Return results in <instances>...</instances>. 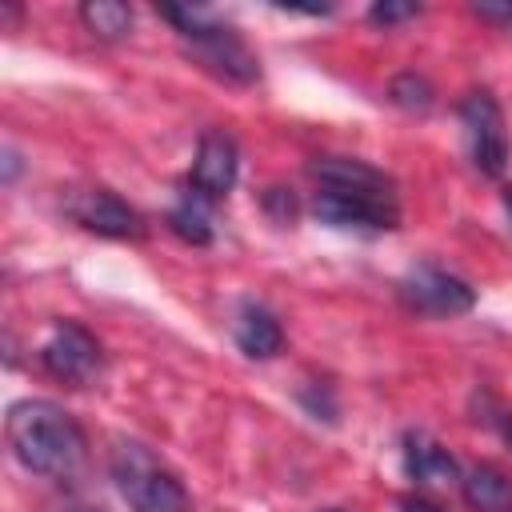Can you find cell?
<instances>
[{
    "mask_svg": "<svg viewBox=\"0 0 512 512\" xmlns=\"http://www.w3.org/2000/svg\"><path fill=\"white\" fill-rule=\"evenodd\" d=\"M320 184L312 196V216L340 232H392L400 224L396 184L380 168L352 156H320L308 164Z\"/></svg>",
    "mask_w": 512,
    "mask_h": 512,
    "instance_id": "6da1fadb",
    "label": "cell"
},
{
    "mask_svg": "<svg viewBox=\"0 0 512 512\" xmlns=\"http://www.w3.org/2000/svg\"><path fill=\"white\" fill-rule=\"evenodd\" d=\"M4 436H8L12 456L28 472L52 476V480L72 476L84 464V452H88L84 428L52 400H20V404H12L8 420H4Z\"/></svg>",
    "mask_w": 512,
    "mask_h": 512,
    "instance_id": "7a4b0ae2",
    "label": "cell"
},
{
    "mask_svg": "<svg viewBox=\"0 0 512 512\" xmlns=\"http://www.w3.org/2000/svg\"><path fill=\"white\" fill-rule=\"evenodd\" d=\"M160 16L180 32V40L188 44L192 60L200 68H208L212 76L228 80V84H252L260 76V60L256 52L244 44V36L228 24L216 20L212 8H196V4H164Z\"/></svg>",
    "mask_w": 512,
    "mask_h": 512,
    "instance_id": "3957f363",
    "label": "cell"
},
{
    "mask_svg": "<svg viewBox=\"0 0 512 512\" xmlns=\"http://www.w3.org/2000/svg\"><path fill=\"white\" fill-rule=\"evenodd\" d=\"M108 472L132 512H192L184 480L160 456H152V448L136 440H120L112 448Z\"/></svg>",
    "mask_w": 512,
    "mask_h": 512,
    "instance_id": "277c9868",
    "label": "cell"
},
{
    "mask_svg": "<svg viewBox=\"0 0 512 512\" xmlns=\"http://www.w3.org/2000/svg\"><path fill=\"white\" fill-rule=\"evenodd\" d=\"M36 356H40L44 372L52 380L68 384V388H92L100 380V372H104L100 340L84 324H76V320H56Z\"/></svg>",
    "mask_w": 512,
    "mask_h": 512,
    "instance_id": "5b68a950",
    "label": "cell"
},
{
    "mask_svg": "<svg viewBox=\"0 0 512 512\" xmlns=\"http://www.w3.org/2000/svg\"><path fill=\"white\" fill-rule=\"evenodd\" d=\"M396 296H400V304L408 312H416V316H440V320L464 316L476 304V292H472L468 280H460V276H452V272H444L440 264H428V260L424 264H412L400 276Z\"/></svg>",
    "mask_w": 512,
    "mask_h": 512,
    "instance_id": "8992f818",
    "label": "cell"
},
{
    "mask_svg": "<svg viewBox=\"0 0 512 512\" xmlns=\"http://www.w3.org/2000/svg\"><path fill=\"white\" fill-rule=\"evenodd\" d=\"M460 124H464V144H468V160L480 176H504L508 168V128H504V112L488 92H468L460 100Z\"/></svg>",
    "mask_w": 512,
    "mask_h": 512,
    "instance_id": "52a82bcc",
    "label": "cell"
},
{
    "mask_svg": "<svg viewBox=\"0 0 512 512\" xmlns=\"http://www.w3.org/2000/svg\"><path fill=\"white\" fill-rule=\"evenodd\" d=\"M64 212H68L80 228H88V232H96V236H108V240H136V236H144L140 212H136L132 204H124V200H120L116 192H108V188L72 192V196L64 200Z\"/></svg>",
    "mask_w": 512,
    "mask_h": 512,
    "instance_id": "ba28073f",
    "label": "cell"
},
{
    "mask_svg": "<svg viewBox=\"0 0 512 512\" xmlns=\"http://www.w3.org/2000/svg\"><path fill=\"white\" fill-rule=\"evenodd\" d=\"M236 176H240V152H236V140L224 132V128H208L196 144V160H192V176L188 184L196 192H204L208 200H224L232 188H236Z\"/></svg>",
    "mask_w": 512,
    "mask_h": 512,
    "instance_id": "9c48e42d",
    "label": "cell"
},
{
    "mask_svg": "<svg viewBox=\"0 0 512 512\" xmlns=\"http://www.w3.org/2000/svg\"><path fill=\"white\" fill-rule=\"evenodd\" d=\"M232 336H236V348H240L248 360H272V356L284 348V328H280V320H276L264 304H256V300L240 304L236 324H232Z\"/></svg>",
    "mask_w": 512,
    "mask_h": 512,
    "instance_id": "30bf717a",
    "label": "cell"
},
{
    "mask_svg": "<svg viewBox=\"0 0 512 512\" xmlns=\"http://www.w3.org/2000/svg\"><path fill=\"white\" fill-rule=\"evenodd\" d=\"M404 472L412 484H448L460 476V464L428 432H404Z\"/></svg>",
    "mask_w": 512,
    "mask_h": 512,
    "instance_id": "8fae6325",
    "label": "cell"
},
{
    "mask_svg": "<svg viewBox=\"0 0 512 512\" xmlns=\"http://www.w3.org/2000/svg\"><path fill=\"white\" fill-rule=\"evenodd\" d=\"M212 204H216V200H208L204 192H196L192 184H184V188H180V196H176V204L168 208V228H172L184 244H192V248L212 244V240H216Z\"/></svg>",
    "mask_w": 512,
    "mask_h": 512,
    "instance_id": "7c38bea8",
    "label": "cell"
},
{
    "mask_svg": "<svg viewBox=\"0 0 512 512\" xmlns=\"http://www.w3.org/2000/svg\"><path fill=\"white\" fill-rule=\"evenodd\" d=\"M460 496L476 512H512V480L496 464H472L460 476Z\"/></svg>",
    "mask_w": 512,
    "mask_h": 512,
    "instance_id": "4fadbf2b",
    "label": "cell"
},
{
    "mask_svg": "<svg viewBox=\"0 0 512 512\" xmlns=\"http://www.w3.org/2000/svg\"><path fill=\"white\" fill-rule=\"evenodd\" d=\"M80 20L96 40H124L132 32V8L124 0H84Z\"/></svg>",
    "mask_w": 512,
    "mask_h": 512,
    "instance_id": "5bb4252c",
    "label": "cell"
},
{
    "mask_svg": "<svg viewBox=\"0 0 512 512\" xmlns=\"http://www.w3.org/2000/svg\"><path fill=\"white\" fill-rule=\"evenodd\" d=\"M388 100L400 104L404 112H428V108L436 104V92H432V84H428L424 76L404 72V76H396V80L388 84Z\"/></svg>",
    "mask_w": 512,
    "mask_h": 512,
    "instance_id": "9a60e30c",
    "label": "cell"
},
{
    "mask_svg": "<svg viewBox=\"0 0 512 512\" xmlns=\"http://www.w3.org/2000/svg\"><path fill=\"white\" fill-rule=\"evenodd\" d=\"M420 12V4H396V0H380V4H372L368 8V20L372 24H400V20H412Z\"/></svg>",
    "mask_w": 512,
    "mask_h": 512,
    "instance_id": "2e32d148",
    "label": "cell"
},
{
    "mask_svg": "<svg viewBox=\"0 0 512 512\" xmlns=\"http://www.w3.org/2000/svg\"><path fill=\"white\" fill-rule=\"evenodd\" d=\"M264 208L272 212L276 224H292L296 220V196L288 188H268L264 192Z\"/></svg>",
    "mask_w": 512,
    "mask_h": 512,
    "instance_id": "e0dca14e",
    "label": "cell"
},
{
    "mask_svg": "<svg viewBox=\"0 0 512 512\" xmlns=\"http://www.w3.org/2000/svg\"><path fill=\"white\" fill-rule=\"evenodd\" d=\"M300 404H304L316 420H328V424L336 420V400H332V388H328V384H324L320 392H316V388H312V392L304 388V392H300Z\"/></svg>",
    "mask_w": 512,
    "mask_h": 512,
    "instance_id": "ac0fdd59",
    "label": "cell"
},
{
    "mask_svg": "<svg viewBox=\"0 0 512 512\" xmlns=\"http://www.w3.org/2000/svg\"><path fill=\"white\" fill-rule=\"evenodd\" d=\"M472 12L480 16V20H508L512 24V4H472Z\"/></svg>",
    "mask_w": 512,
    "mask_h": 512,
    "instance_id": "d6986e66",
    "label": "cell"
},
{
    "mask_svg": "<svg viewBox=\"0 0 512 512\" xmlns=\"http://www.w3.org/2000/svg\"><path fill=\"white\" fill-rule=\"evenodd\" d=\"M16 172H20V156H16V148H4V180L12 184Z\"/></svg>",
    "mask_w": 512,
    "mask_h": 512,
    "instance_id": "ffe728a7",
    "label": "cell"
},
{
    "mask_svg": "<svg viewBox=\"0 0 512 512\" xmlns=\"http://www.w3.org/2000/svg\"><path fill=\"white\" fill-rule=\"evenodd\" d=\"M400 512H440L432 500H420V496H412V500H404L400 504Z\"/></svg>",
    "mask_w": 512,
    "mask_h": 512,
    "instance_id": "44dd1931",
    "label": "cell"
},
{
    "mask_svg": "<svg viewBox=\"0 0 512 512\" xmlns=\"http://www.w3.org/2000/svg\"><path fill=\"white\" fill-rule=\"evenodd\" d=\"M496 424H500V436H504V440H508V448H512V412H504Z\"/></svg>",
    "mask_w": 512,
    "mask_h": 512,
    "instance_id": "7402d4cb",
    "label": "cell"
},
{
    "mask_svg": "<svg viewBox=\"0 0 512 512\" xmlns=\"http://www.w3.org/2000/svg\"><path fill=\"white\" fill-rule=\"evenodd\" d=\"M504 212H508V220H512V188H504Z\"/></svg>",
    "mask_w": 512,
    "mask_h": 512,
    "instance_id": "603a6c76",
    "label": "cell"
},
{
    "mask_svg": "<svg viewBox=\"0 0 512 512\" xmlns=\"http://www.w3.org/2000/svg\"><path fill=\"white\" fill-rule=\"evenodd\" d=\"M80 512H100V508H80Z\"/></svg>",
    "mask_w": 512,
    "mask_h": 512,
    "instance_id": "cb8c5ba5",
    "label": "cell"
},
{
    "mask_svg": "<svg viewBox=\"0 0 512 512\" xmlns=\"http://www.w3.org/2000/svg\"><path fill=\"white\" fill-rule=\"evenodd\" d=\"M332 512H336V508H332Z\"/></svg>",
    "mask_w": 512,
    "mask_h": 512,
    "instance_id": "d4e9b609",
    "label": "cell"
}]
</instances>
